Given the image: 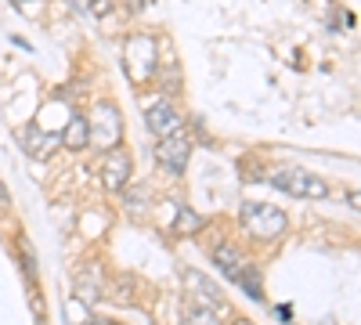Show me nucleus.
Returning <instances> with one entry per match:
<instances>
[{
	"label": "nucleus",
	"mask_w": 361,
	"mask_h": 325,
	"mask_svg": "<svg viewBox=\"0 0 361 325\" xmlns=\"http://www.w3.org/2000/svg\"><path fill=\"white\" fill-rule=\"evenodd\" d=\"M202 214H195V210H180L177 214V221H173V231L177 235H195V231H202Z\"/></svg>",
	"instance_id": "f8f14e48"
},
{
	"label": "nucleus",
	"mask_w": 361,
	"mask_h": 325,
	"mask_svg": "<svg viewBox=\"0 0 361 325\" xmlns=\"http://www.w3.org/2000/svg\"><path fill=\"white\" fill-rule=\"evenodd\" d=\"M145 123L156 137H170V134H177L180 127H185V120H180L177 109L166 98H156L152 105H145Z\"/></svg>",
	"instance_id": "0eeeda50"
},
{
	"label": "nucleus",
	"mask_w": 361,
	"mask_h": 325,
	"mask_svg": "<svg viewBox=\"0 0 361 325\" xmlns=\"http://www.w3.org/2000/svg\"><path fill=\"white\" fill-rule=\"evenodd\" d=\"M130 170H134V163H130V156L123 149H109L102 156V185L109 192H119V188L130 181Z\"/></svg>",
	"instance_id": "6e6552de"
},
{
	"label": "nucleus",
	"mask_w": 361,
	"mask_h": 325,
	"mask_svg": "<svg viewBox=\"0 0 361 325\" xmlns=\"http://www.w3.org/2000/svg\"><path fill=\"white\" fill-rule=\"evenodd\" d=\"M90 123V145H98L102 152L109 149H119V141H123V116L112 102H98L94 112L87 116Z\"/></svg>",
	"instance_id": "7ed1b4c3"
},
{
	"label": "nucleus",
	"mask_w": 361,
	"mask_h": 325,
	"mask_svg": "<svg viewBox=\"0 0 361 325\" xmlns=\"http://www.w3.org/2000/svg\"><path fill=\"white\" fill-rule=\"evenodd\" d=\"M209 257H214L217 271H221L224 278H231V282H238V278H243V271L250 268L246 257H243V250H238L235 243H221V246H217L214 253H209Z\"/></svg>",
	"instance_id": "1a4fd4ad"
},
{
	"label": "nucleus",
	"mask_w": 361,
	"mask_h": 325,
	"mask_svg": "<svg viewBox=\"0 0 361 325\" xmlns=\"http://www.w3.org/2000/svg\"><path fill=\"white\" fill-rule=\"evenodd\" d=\"M62 145H69V149H76V152L90 145V123H87L83 112H73V116H69V123H66V130H62Z\"/></svg>",
	"instance_id": "9b49d317"
},
{
	"label": "nucleus",
	"mask_w": 361,
	"mask_h": 325,
	"mask_svg": "<svg viewBox=\"0 0 361 325\" xmlns=\"http://www.w3.org/2000/svg\"><path fill=\"white\" fill-rule=\"evenodd\" d=\"M58 145H62V134H47V130H40V127H25V130H22V149L33 156V159L51 156Z\"/></svg>",
	"instance_id": "9d476101"
},
{
	"label": "nucleus",
	"mask_w": 361,
	"mask_h": 325,
	"mask_svg": "<svg viewBox=\"0 0 361 325\" xmlns=\"http://www.w3.org/2000/svg\"><path fill=\"white\" fill-rule=\"evenodd\" d=\"M271 185H275L279 192H286V195H296V199H329V185L322 181L318 173L304 170V166H282V170H275Z\"/></svg>",
	"instance_id": "20e7f679"
},
{
	"label": "nucleus",
	"mask_w": 361,
	"mask_h": 325,
	"mask_svg": "<svg viewBox=\"0 0 361 325\" xmlns=\"http://www.w3.org/2000/svg\"><path fill=\"white\" fill-rule=\"evenodd\" d=\"M109 325H112V321H109Z\"/></svg>",
	"instance_id": "412c9836"
},
{
	"label": "nucleus",
	"mask_w": 361,
	"mask_h": 325,
	"mask_svg": "<svg viewBox=\"0 0 361 325\" xmlns=\"http://www.w3.org/2000/svg\"><path fill=\"white\" fill-rule=\"evenodd\" d=\"M185 325H221V311H206V307H188Z\"/></svg>",
	"instance_id": "4468645a"
},
{
	"label": "nucleus",
	"mask_w": 361,
	"mask_h": 325,
	"mask_svg": "<svg viewBox=\"0 0 361 325\" xmlns=\"http://www.w3.org/2000/svg\"><path fill=\"white\" fill-rule=\"evenodd\" d=\"M87 4H90V15H98V18H105L112 11V0H87Z\"/></svg>",
	"instance_id": "f3484780"
},
{
	"label": "nucleus",
	"mask_w": 361,
	"mask_h": 325,
	"mask_svg": "<svg viewBox=\"0 0 361 325\" xmlns=\"http://www.w3.org/2000/svg\"><path fill=\"white\" fill-rule=\"evenodd\" d=\"M123 69L134 83L152 80L159 69V44L152 37H130L123 44Z\"/></svg>",
	"instance_id": "f03ea898"
},
{
	"label": "nucleus",
	"mask_w": 361,
	"mask_h": 325,
	"mask_svg": "<svg viewBox=\"0 0 361 325\" xmlns=\"http://www.w3.org/2000/svg\"><path fill=\"white\" fill-rule=\"evenodd\" d=\"M83 325H109V321H83Z\"/></svg>",
	"instance_id": "6ab92c4d"
},
{
	"label": "nucleus",
	"mask_w": 361,
	"mask_h": 325,
	"mask_svg": "<svg viewBox=\"0 0 361 325\" xmlns=\"http://www.w3.org/2000/svg\"><path fill=\"white\" fill-rule=\"evenodd\" d=\"M238 286H243L253 300H264V286H260V271H257V268H246L243 278H238Z\"/></svg>",
	"instance_id": "ddd939ff"
},
{
	"label": "nucleus",
	"mask_w": 361,
	"mask_h": 325,
	"mask_svg": "<svg viewBox=\"0 0 361 325\" xmlns=\"http://www.w3.org/2000/svg\"><path fill=\"white\" fill-rule=\"evenodd\" d=\"M238 221H243L246 235L257 243H271L279 239V235L286 231V210H279V206L271 202H243V210H238Z\"/></svg>",
	"instance_id": "f257e3e1"
},
{
	"label": "nucleus",
	"mask_w": 361,
	"mask_h": 325,
	"mask_svg": "<svg viewBox=\"0 0 361 325\" xmlns=\"http://www.w3.org/2000/svg\"><path fill=\"white\" fill-rule=\"evenodd\" d=\"M188 156H192V141L185 130H177L170 137H159V149H156V163L170 173H185L188 170Z\"/></svg>",
	"instance_id": "39448f33"
},
{
	"label": "nucleus",
	"mask_w": 361,
	"mask_h": 325,
	"mask_svg": "<svg viewBox=\"0 0 361 325\" xmlns=\"http://www.w3.org/2000/svg\"><path fill=\"white\" fill-rule=\"evenodd\" d=\"M347 202L354 206V210H361V192H350V195H347Z\"/></svg>",
	"instance_id": "a211bd4d"
},
{
	"label": "nucleus",
	"mask_w": 361,
	"mask_h": 325,
	"mask_svg": "<svg viewBox=\"0 0 361 325\" xmlns=\"http://www.w3.org/2000/svg\"><path fill=\"white\" fill-rule=\"evenodd\" d=\"M235 325H253V321H235Z\"/></svg>",
	"instance_id": "aec40b11"
},
{
	"label": "nucleus",
	"mask_w": 361,
	"mask_h": 325,
	"mask_svg": "<svg viewBox=\"0 0 361 325\" xmlns=\"http://www.w3.org/2000/svg\"><path fill=\"white\" fill-rule=\"evenodd\" d=\"M22 260H25V275H29V282L37 278V257H33V246H29L25 239H22Z\"/></svg>",
	"instance_id": "dca6fc26"
},
{
	"label": "nucleus",
	"mask_w": 361,
	"mask_h": 325,
	"mask_svg": "<svg viewBox=\"0 0 361 325\" xmlns=\"http://www.w3.org/2000/svg\"><path fill=\"white\" fill-rule=\"evenodd\" d=\"M11 4H15L25 18H37V15H40V8H44V0H11Z\"/></svg>",
	"instance_id": "2eb2a0df"
},
{
	"label": "nucleus",
	"mask_w": 361,
	"mask_h": 325,
	"mask_svg": "<svg viewBox=\"0 0 361 325\" xmlns=\"http://www.w3.org/2000/svg\"><path fill=\"white\" fill-rule=\"evenodd\" d=\"M185 297H188V307H206V311H221V293L217 286L209 282L202 271H185Z\"/></svg>",
	"instance_id": "423d86ee"
}]
</instances>
